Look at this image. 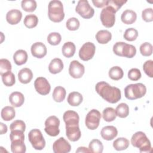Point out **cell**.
Returning <instances> with one entry per match:
<instances>
[{"mask_svg": "<svg viewBox=\"0 0 153 153\" xmlns=\"http://www.w3.org/2000/svg\"><path fill=\"white\" fill-rule=\"evenodd\" d=\"M11 150L13 153H25L26 150L24 141L14 140L11 142Z\"/></svg>", "mask_w": 153, "mask_h": 153, "instance_id": "1f68e13d", "label": "cell"}, {"mask_svg": "<svg viewBox=\"0 0 153 153\" xmlns=\"http://www.w3.org/2000/svg\"><path fill=\"white\" fill-rule=\"evenodd\" d=\"M10 139L11 142L14 140H25V135L24 132L20 130H12L10 134Z\"/></svg>", "mask_w": 153, "mask_h": 153, "instance_id": "bcb514c9", "label": "cell"}, {"mask_svg": "<svg viewBox=\"0 0 153 153\" xmlns=\"http://www.w3.org/2000/svg\"><path fill=\"white\" fill-rule=\"evenodd\" d=\"M76 152H91V151L88 148L86 147L81 146V147H79L77 149V150L76 151Z\"/></svg>", "mask_w": 153, "mask_h": 153, "instance_id": "816d5d0a", "label": "cell"}, {"mask_svg": "<svg viewBox=\"0 0 153 153\" xmlns=\"http://www.w3.org/2000/svg\"><path fill=\"white\" fill-rule=\"evenodd\" d=\"M85 72L84 65L77 60H73L71 62L69 68V75L74 78H80Z\"/></svg>", "mask_w": 153, "mask_h": 153, "instance_id": "4fadbf2b", "label": "cell"}, {"mask_svg": "<svg viewBox=\"0 0 153 153\" xmlns=\"http://www.w3.org/2000/svg\"><path fill=\"white\" fill-rule=\"evenodd\" d=\"M143 69L145 73L150 78L153 77V61L149 60L146 61L143 65Z\"/></svg>", "mask_w": 153, "mask_h": 153, "instance_id": "7dc6e473", "label": "cell"}, {"mask_svg": "<svg viewBox=\"0 0 153 153\" xmlns=\"http://www.w3.org/2000/svg\"><path fill=\"white\" fill-rule=\"evenodd\" d=\"M140 52L143 56H149L152 54V45L149 42H144L140 46Z\"/></svg>", "mask_w": 153, "mask_h": 153, "instance_id": "60d3db41", "label": "cell"}, {"mask_svg": "<svg viewBox=\"0 0 153 153\" xmlns=\"http://www.w3.org/2000/svg\"><path fill=\"white\" fill-rule=\"evenodd\" d=\"M128 78L131 81H137L141 78V72L139 69L132 68L128 72Z\"/></svg>", "mask_w": 153, "mask_h": 153, "instance_id": "681fc988", "label": "cell"}, {"mask_svg": "<svg viewBox=\"0 0 153 153\" xmlns=\"http://www.w3.org/2000/svg\"><path fill=\"white\" fill-rule=\"evenodd\" d=\"M71 149L70 143L62 137L56 140L53 145V150L54 153H68Z\"/></svg>", "mask_w": 153, "mask_h": 153, "instance_id": "5bb4252c", "label": "cell"}, {"mask_svg": "<svg viewBox=\"0 0 153 153\" xmlns=\"http://www.w3.org/2000/svg\"><path fill=\"white\" fill-rule=\"evenodd\" d=\"M136 13L131 10H126L123 12L121 16V21L126 25L133 24L136 22Z\"/></svg>", "mask_w": 153, "mask_h": 153, "instance_id": "7402d4cb", "label": "cell"}, {"mask_svg": "<svg viewBox=\"0 0 153 153\" xmlns=\"http://www.w3.org/2000/svg\"><path fill=\"white\" fill-rule=\"evenodd\" d=\"M66 91L65 88L62 86L55 87L53 92V98L56 102H62L65 99Z\"/></svg>", "mask_w": 153, "mask_h": 153, "instance_id": "f1b7e54d", "label": "cell"}, {"mask_svg": "<svg viewBox=\"0 0 153 153\" xmlns=\"http://www.w3.org/2000/svg\"><path fill=\"white\" fill-rule=\"evenodd\" d=\"M129 146V141L125 137H119L113 142V147L117 151L126 149Z\"/></svg>", "mask_w": 153, "mask_h": 153, "instance_id": "f546056e", "label": "cell"}, {"mask_svg": "<svg viewBox=\"0 0 153 153\" xmlns=\"http://www.w3.org/2000/svg\"><path fill=\"white\" fill-rule=\"evenodd\" d=\"M59 119L54 115L50 116L47 118L45 121L44 130L49 136L55 137L60 133V130L59 128Z\"/></svg>", "mask_w": 153, "mask_h": 153, "instance_id": "ba28073f", "label": "cell"}, {"mask_svg": "<svg viewBox=\"0 0 153 153\" xmlns=\"http://www.w3.org/2000/svg\"><path fill=\"white\" fill-rule=\"evenodd\" d=\"M62 36L58 32H51L47 36L48 42L52 45H57L60 44Z\"/></svg>", "mask_w": 153, "mask_h": 153, "instance_id": "ab89813d", "label": "cell"}, {"mask_svg": "<svg viewBox=\"0 0 153 153\" xmlns=\"http://www.w3.org/2000/svg\"><path fill=\"white\" fill-rule=\"evenodd\" d=\"M1 115L3 120L8 121L13 120L15 117L16 111L13 107L7 106L2 109Z\"/></svg>", "mask_w": 153, "mask_h": 153, "instance_id": "83f0119b", "label": "cell"}, {"mask_svg": "<svg viewBox=\"0 0 153 153\" xmlns=\"http://www.w3.org/2000/svg\"><path fill=\"white\" fill-rule=\"evenodd\" d=\"M1 126V134H5L7 131V126L2 123H0Z\"/></svg>", "mask_w": 153, "mask_h": 153, "instance_id": "f5cc1de1", "label": "cell"}, {"mask_svg": "<svg viewBox=\"0 0 153 153\" xmlns=\"http://www.w3.org/2000/svg\"><path fill=\"white\" fill-rule=\"evenodd\" d=\"M32 78L33 73L32 71L27 68L22 69L18 73L19 80L22 84H27L30 82Z\"/></svg>", "mask_w": 153, "mask_h": 153, "instance_id": "44dd1931", "label": "cell"}, {"mask_svg": "<svg viewBox=\"0 0 153 153\" xmlns=\"http://www.w3.org/2000/svg\"><path fill=\"white\" fill-rule=\"evenodd\" d=\"M76 50V47L75 44L72 42H65L62 48V51L63 55L67 57V58H70L72 57Z\"/></svg>", "mask_w": 153, "mask_h": 153, "instance_id": "4316f807", "label": "cell"}, {"mask_svg": "<svg viewBox=\"0 0 153 153\" xmlns=\"http://www.w3.org/2000/svg\"><path fill=\"white\" fill-rule=\"evenodd\" d=\"M95 89L97 94L109 103H115L121 98V90L117 87L111 86L105 81L97 82Z\"/></svg>", "mask_w": 153, "mask_h": 153, "instance_id": "6da1fadb", "label": "cell"}, {"mask_svg": "<svg viewBox=\"0 0 153 153\" xmlns=\"http://www.w3.org/2000/svg\"><path fill=\"white\" fill-rule=\"evenodd\" d=\"M27 53L24 50H18L13 55V60L14 63L18 66L26 63L27 60Z\"/></svg>", "mask_w": 153, "mask_h": 153, "instance_id": "d4e9b609", "label": "cell"}, {"mask_svg": "<svg viewBox=\"0 0 153 153\" xmlns=\"http://www.w3.org/2000/svg\"><path fill=\"white\" fill-rule=\"evenodd\" d=\"M9 101L13 106L18 108L23 104L25 102V97L22 93L19 91H14L10 94L9 96Z\"/></svg>", "mask_w": 153, "mask_h": 153, "instance_id": "ffe728a7", "label": "cell"}, {"mask_svg": "<svg viewBox=\"0 0 153 153\" xmlns=\"http://www.w3.org/2000/svg\"><path fill=\"white\" fill-rule=\"evenodd\" d=\"M142 18L146 22H151L153 21V10L148 8L143 10L142 12Z\"/></svg>", "mask_w": 153, "mask_h": 153, "instance_id": "c3c4849f", "label": "cell"}, {"mask_svg": "<svg viewBox=\"0 0 153 153\" xmlns=\"http://www.w3.org/2000/svg\"><path fill=\"white\" fill-rule=\"evenodd\" d=\"M80 26L79 21L75 17L69 18L66 23V27L69 30H76Z\"/></svg>", "mask_w": 153, "mask_h": 153, "instance_id": "b9f144b4", "label": "cell"}, {"mask_svg": "<svg viewBox=\"0 0 153 153\" xmlns=\"http://www.w3.org/2000/svg\"><path fill=\"white\" fill-rule=\"evenodd\" d=\"M11 65L10 62L6 59L0 60V75L2 76L4 74L11 71Z\"/></svg>", "mask_w": 153, "mask_h": 153, "instance_id": "7bdbcfd3", "label": "cell"}, {"mask_svg": "<svg viewBox=\"0 0 153 153\" xmlns=\"http://www.w3.org/2000/svg\"><path fill=\"white\" fill-rule=\"evenodd\" d=\"M34 87L36 91L41 95L48 94L51 90V86L45 78L38 77L34 82Z\"/></svg>", "mask_w": 153, "mask_h": 153, "instance_id": "7c38bea8", "label": "cell"}, {"mask_svg": "<svg viewBox=\"0 0 153 153\" xmlns=\"http://www.w3.org/2000/svg\"><path fill=\"white\" fill-rule=\"evenodd\" d=\"M22 9L26 12H33L37 7V4L34 0H23L21 2Z\"/></svg>", "mask_w": 153, "mask_h": 153, "instance_id": "74e56055", "label": "cell"}, {"mask_svg": "<svg viewBox=\"0 0 153 153\" xmlns=\"http://www.w3.org/2000/svg\"><path fill=\"white\" fill-rule=\"evenodd\" d=\"M22 17V13L19 10L13 9L8 11L6 14V20L8 23L14 25L19 23Z\"/></svg>", "mask_w": 153, "mask_h": 153, "instance_id": "ac0fdd59", "label": "cell"}, {"mask_svg": "<svg viewBox=\"0 0 153 153\" xmlns=\"http://www.w3.org/2000/svg\"><path fill=\"white\" fill-rule=\"evenodd\" d=\"M48 16L49 19L55 23L62 22L65 17L63 4L60 1L53 0L48 4Z\"/></svg>", "mask_w": 153, "mask_h": 153, "instance_id": "7a4b0ae2", "label": "cell"}, {"mask_svg": "<svg viewBox=\"0 0 153 153\" xmlns=\"http://www.w3.org/2000/svg\"><path fill=\"white\" fill-rule=\"evenodd\" d=\"M75 11L85 19L91 18L94 14V9L90 5L88 1L86 0H81L78 2Z\"/></svg>", "mask_w": 153, "mask_h": 153, "instance_id": "30bf717a", "label": "cell"}, {"mask_svg": "<svg viewBox=\"0 0 153 153\" xmlns=\"http://www.w3.org/2000/svg\"><path fill=\"white\" fill-rule=\"evenodd\" d=\"M92 2L95 7L97 8H102V7H104L105 6L106 7L108 0H100V1L93 0Z\"/></svg>", "mask_w": 153, "mask_h": 153, "instance_id": "f907efd6", "label": "cell"}, {"mask_svg": "<svg viewBox=\"0 0 153 153\" xmlns=\"http://www.w3.org/2000/svg\"><path fill=\"white\" fill-rule=\"evenodd\" d=\"M113 51L118 56L132 58L136 55V49L133 45L124 42H117L113 46Z\"/></svg>", "mask_w": 153, "mask_h": 153, "instance_id": "5b68a950", "label": "cell"}, {"mask_svg": "<svg viewBox=\"0 0 153 153\" xmlns=\"http://www.w3.org/2000/svg\"><path fill=\"white\" fill-rule=\"evenodd\" d=\"M66 135L71 141L75 142L78 140L81 136L79 125L66 126Z\"/></svg>", "mask_w": 153, "mask_h": 153, "instance_id": "e0dca14e", "label": "cell"}, {"mask_svg": "<svg viewBox=\"0 0 153 153\" xmlns=\"http://www.w3.org/2000/svg\"><path fill=\"white\" fill-rule=\"evenodd\" d=\"M38 23V19L34 14L27 15L24 19V25L27 28H33L36 27Z\"/></svg>", "mask_w": 153, "mask_h": 153, "instance_id": "8d00e7d4", "label": "cell"}, {"mask_svg": "<svg viewBox=\"0 0 153 153\" xmlns=\"http://www.w3.org/2000/svg\"><path fill=\"white\" fill-rule=\"evenodd\" d=\"M126 2L127 1L124 0H108L106 6L111 7L117 12Z\"/></svg>", "mask_w": 153, "mask_h": 153, "instance_id": "ee69618b", "label": "cell"}, {"mask_svg": "<svg viewBox=\"0 0 153 153\" xmlns=\"http://www.w3.org/2000/svg\"><path fill=\"white\" fill-rule=\"evenodd\" d=\"M115 11L110 7L106 6L100 13V18L102 25L106 27H112L115 22Z\"/></svg>", "mask_w": 153, "mask_h": 153, "instance_id": "52a82bcc", "label": "cell"}, {"mask_svg": "<svg viewBox=\"0 0 153 153\" xmlns=\"http://www.w3.org/2000/svg\"><path fill=\"white\" fill-rule=\"evenodd\" d=\"M123 36L124 38L128 41H133L137 38L138 32L134 28H128L125 30Z\"/></svg>", "mask_w": 153, "mask_h": 153, "instance_id": "f35d334b", "label": "cell"}, {"mask_svg": "<svg viewBox=\"0 0 153 153\" xmlns=\"http://www.w3.org/2000/svg\"><path fill=\"white\" fill-rule=\"evenodd\" d=\"M28 139L35 149L42 150L44 148L45 140L39 130L35 128L30 130L28 134Z\"/></svg>", "mask_w": 153, "mask_h": 153, "instance_id": "8992f818", "label": "cell"}, {"mask_svg": "<svg viewBox=\"0 0 153 153\" xmlns=\"http://www.w3.org/2000/svg\"><path fill=\"white\" fill-rule=\"evenodd\" d=\"M96 51L94 44L91 42L84 43L79 51V57L83 61H88L91 59Z\"/></svg>", "mask_w": 153, "mask_h": 153, "instance_id": "8fae6325", "label": "cell"}, {"mask_svg": "<svg viewBox=\"0 0 153 153\" xmlns=\"http://www.w3.org/2000/svg\"><path fill=\"white\" fill-rule=\"evenodd\" d=\"M112 38L111 33L107 30H100L96 34L97 41L101 44H107Z\"/></svg>", "mask_w": 153, "mask_h": 153, "instance_id": "484cf974", "label": "cell"}, {"mask_svg": "<svg viewBox=\"0 0 153 153\" xmlns=\"http://www.w3.org/2000/svg\"><path fill=\"white\" fill-rule=\"evenodd\" d=\"M100 118V112L97 109H91L86 115L85 119V124L88 129L92 130H95L99 126Z\"/></svg>", "mask_w": 153, "mask_h": 153, "instance_id": "9c48e42d", "label": "cell"}, {"mask_svg": "<svg viewBox=\"0 0 153 153\" xmlns=\"http://www.w3.org/2000/svg\"><path fill=\"white\" fill-rule=\"evenodd\" d=\"M1 76L2 81L5 86L11 87L16 82L14 74L11 71H8L4 74Z\"/></svg>", "mask_w": 153, "mask_h": 153, "instance_id": "d590c367", "label": "cell"}, {"mask_svg": "<svg viewBox=\"0 0 153 153\" xmlns=\"http://www.w3.org/2000/svg\"><path fill=\"white\" fill-rule=\"evenodd\" d=\"M63 69V63L60 59L55 58L53 59L49 65L48 71L51 74H56L60 72Z\"/></svg>", "mask_w": 153, "mask_h": 153, "instance_id": "603a6c76", "label": "cell"}, {"mask_svg": "<svg viewBox=\"0 0 153 153\" xmlns=\"http://www.w3.org/2000/svg\"><path fill=\"white\" fill-rule=\"evenodd\" d=\"M109 76L113 80L118 81L123 77L124 72L120 66H113L109 71Z\"/></svg>", "mask_w": 153, "mask_h": 153, "instance_id": "4dcf8cb0", "label": "cell"}, {"mask_svg": "<svg viewBox=\"0 0 153 153\" xmlns=\"http://www.w3.org/2000/svg\"><path fill=\"white\" fill-rule=\"evenodd\" d=\"M102 117L105 121L111 122L116 118L117 115L115 110L111 107H108L103 111Z\"/></svg>", "mask_w": 153, "mask_h": 153, "instance_id": "e575fe53", "label": "cell"}, {"mask_svg": "<svg viewBox=\"0 0 153 153\" xmlns=\"http://www.w3.org/2000/svg\"><path fill=\"white\" fill-rule=\"evenodd\" d=\"M146 93V88L142 83L131 84L124 88L125 97L129 100H136L145 96Z\"/></svg>", "mask_w": 153, "mask_h": 153, "instance_id": "277c9868", "label": "cell"}, {"mask_svg": "<svg viewBox=\"0 0 153 153\" xmlns=\"http://www.w3.org/2000/svg\"><path fill=\"white\" fill-rule=\"evenodd\" d=\"M117 116L124 118L127 117L129 114V107L125 103H120L115 109Z\"/></svg>", "mask_w": 153, "mask_h": 153, "instance_id": "836d02e7", "label": "cell"}, {"mask_svg": "<svg viewBox=\"0 0 153 153\" xmlns=\"http://www.w3.org/2000/svg\"><path fill=\"white\" fill-rule=\"evenodd\" d=\"M88 149L91 152L102 153L103 150V145L102 142L98 139H93L89 143Z\"/></svg>", "mask_w": 153, "mask_h": 153, "instance_id": "d6a6232c", "label": "cell"}, {"mask_svg": "<svg viewBox=\"0 0 153 153\" xmlns=\"http://www.w3.org/2000/svg\"><path fill=\"white\" fill-rule=\"evenodd\" d=\"M131 143L134 147L139 148L140 152H151L152 151L150 140L142 131H137L132 136Z\"/></svg>", "mask_w": 153, "mask_h": 153, "instance_id": "3957f363", "label": "cell"}, {"mask_svg": "<svg viewBox=\"0 0 153 153\" xmlns=\"http://www.w3.org/2000/svg\"><path fill=\"white\" fill-rule=\"evenodd\" d=\"M31 53L35 57L41 59L47 54V48L44 44L41 42H36L33 43L30 48Z\"/></svg>", "mask_w": 153, "mask_h": 153, "instance_id": "2e32d148", "label": "cell"}, {"mask_svg": "<svg viewBox=\"0 0 153 153\" xmlns=\"http://www.w3.org/2000/svg\"><path fill=\"white\" fill-rule=\"evenodd\" d=\"M10 129L11 131L17 130L24 132L26 129V124L22 120H16L10 124Z\"/></svg>", "mask_w": 153, "mask_h": 153, "instance_id": "f6af8a7d", "label": "cell"}, {"mask_svg": "<svg viewBox=\"0 0 153 153\" xmlns=\"http://www.w3.org/2000/svg\"><path fill=\"white\" fill-rule=\"evenodd\" d=\"M100 134L103 139L111 140L117 136L118 130L114 126H107L102 128L100 131Z\"/></svg>", "mask_w": 153, "mask_h": 153, "instance_id": "d6986e66", "label": "cell"}, {"mask_svg": "<svg viewBox=\"0 0 153 153\" xmlns=\"http://www.w3.org/2000/svg\"><path fill=\"white\" fill-rule=\"evenodd\" d=\"M83 97L81 93L77 91H73L69 94L67 99L68 103L72 106H78L82 102Z\"/></svg>", "mask_w": 153, "mask_h": 153, "instance_id": "cb8c5ba5", "label": "cell"}, {"mask_svg": "<svg viewBox=\"0 0 153 153\" xmlns=\"http://www.w3.org/2000/svg\"><path fill=\"white\" fill-rule=\"evenodd\" d=\"M63 121L65 123L66 126H78L79 117L77 112L74 111L68 110L63 114Z\"/></svg>", "mask_w": 153, "mask_h": 153, "instance_id": "9a60e30c", "label": "cell"}]
</instances>
